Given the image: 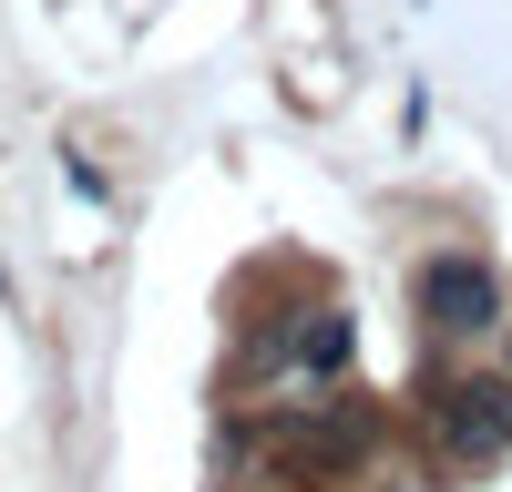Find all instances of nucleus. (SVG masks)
Segmentation results:
<instances>
[{"label":"nucleus","mask_w":512,"mask_h":492,"mask_svg":"<svg viewBox=\"0 0 512 492\" xmlns=\"http://www.w3.org/2000/svg\"><path fill=\"white\" fill-rule=\"evenodd\" d=\"M492 308H502V287H492L482 257H431L420 267V318H431L441 339H482Z\"/></svg>","instance_id":"1"},{"label":"nucleus","mask_w":512,"mask_h":492,"mask_svg":"<svg viewBox=\"0 0 512 492\" xmlns=\"http://www.w3.org/2000/svg\"><path fill=\"white\" fill-rule=\"evenodd\" d=\"M431 410H441V441L461 451V462H492V451L512 441V410H502V390H431Z\"/></svg>","instance_id":"2"}]
</instances>
